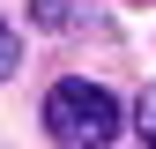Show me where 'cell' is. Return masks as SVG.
I'll return each mask as SVG.
<instances>
[{
  "label": "cell",
  "mask_w": 156,
  "mask_h": 149,
  "mask_svg": "<svg viewBox=\"0 0 156 149\" xmlns=\"http://www.w3.org/2000/svg\"><path fill=\"white\" fill-rule=\"evenodd\" d=\"M119 127H126L119 97L97 89V82H82V74H67V82L45 89V134H52V142H67V149H104V142H119Z\"/></svg>",
  "instance_id": "6da1fadb"
},
{
  "label": "cell",
  "mask_w": 156,
  "mask_h": 149,
  "mask_svg": "<svg viewBox=\"0 0 156 149\" xmlns=\"http://www.w3.org/2000/svg\"><path fill=\"white\" fill-rule=\"evenodd\" d=\"M30 15H37L45 30H74V23L97 15V0H30Z\"/></svg>",
  "instance_id": "7a4b0ae2"
},
{
  "label": "cell",
  "mask_w": 156,
  "mask_h": 149,
  "mask_svg": "<svg viewBox=\"0 0 156 149\" xmlns=\"http://www.w3.org/2000/svg\"><path fill=\"white\" fill-rule=\"evenodd\" d=\"M134 127H141V142L156 149V89H141V104H134Z\"/></svg>",
  "instance_id": "3957f363"
},
{
  "label": "cell",
  "mask_w": 156,
  "mask_h": 149,
  "mask_svg": "<svg viewBox=\"0 0 156 149\" xmlns=\"http://www.w3.org/2000/svg\"><path fill=\"white\" fill-rule=\"evenodd\" d=\"M15 60H23V37H15L8 23H0V82H8V74H15Z\"/></svg>",
  "instance_id": "277c9868"
}]
</instances>
